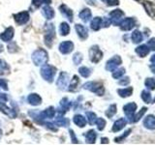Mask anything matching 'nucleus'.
I'll return each instance as SVG.
<instances>
[{
	"label": "nucleus",
	"mask_w": 155,
	"mask_h": 145,
	"mask_svg": "<svg viewBox=\"0 0 155 145\" xmlns=\"http://www.w3.org/2000/svg\"><path fill=\"white\" fill-rule=\"evenodd\" d=\"M32 60L36 66H41V65L47 64V62L48 60L47 51L45 50H43V48L35 50L32 54Z\"/></svg>",
	"instance_id": "nucleus-1"
},
{
	"label": "nucleus",
	"mask_w": 155,
	"mask_h": 145,
	"mask_svg": "<svg viewBox=\"0 0 155 145\" xmlns=\"http://www.w3.org/2000/svg\"><path fill=\"white\" fill-rule=\"evenodd\" d=\"M82 87L86 90L93 92V93H95L98 96H103L105 94L104 85L98 81H88V82H86V83H84Z\"/></svg>",
	"instance_id": "nucleus-2"
},
{
	"label": "nucleus",
	"mask_w": 155,
	"mask_h": 145,
	"mask_svg": "<svg viewBox=\"0 0 155 145\" xmlns=\"http://www.w3.org/2000/svg\"><path fill=\"white\" fill-rule=\"evenodd\" d=\"M55 72H56V69L51 65L45 64V65H43L42 69H41V76L43 79L48 82L53 81Z\"/></svg>",
	"instance_id": "nucleus-3"
},
{
	"label": "nucleus",
	"mask_w": 155,
	"mask_h": 145,
	"mask_svg": "<svg viewBox=\"0 0 155 145\" xmlns=\"http://www.w3.org/2000/svg\"><path fill=\"white\" fill-rule=\"evenodd\" d=\"M45 35H44V38H45V43L46 45L51 47L52 46V42L53 39L55 37V32H54V26H53L52 23H48L46 27H45Z\"/></svg>",
	"instance_id": "nucleus-4"
},
{
	"label": "nucleus",
	"mask_w": 155,
	"mask_h": 145,
	"mask_svg": "<svg viewBox=\"0 0 155 145\" xmlns=\"http://www.w3.org/2000/svg\"><path fill=\"white\" fill-rule=\"evenodd\" d=\"M103 58V52L99 48L98 46H92L89 48V59L92 63L97 64Z\"/></svg>",
	"instance_id": "nucleus-5"
},
{
	"label": "nucleus",
	"mask_w": 155,
	"mask_h": 145,
	"mask_svg": "<svg viewBox=\"0 0 155 145\" xmlns=\"http://www.w3.org/2000/svg\"><path fill=\"white\" fill-rule=\"evenodd\" d=\"M136 110H137V105L134 102L128 103L123 106V112L125 113L126 117L129 120V122H133V118L135 116Z\"/></svg>",
	"instance_id": "nucleus-6"
},
{
	"label": "nucleus",
	"mask_w": 155,
	"mask_h": 145,
	"mask_svg": "<svg viewBox=\"0 0 155 145\" xmlns=\"http://www.w3.org/2000/svg\"><path fill=\"white\" fill-rule=\"evenodd\" d=\"M121 63H122L121 57L119 55H114L106 63V70L109 72H114L115 69H117V68L121 65Z\"/></svg>",
	"instance_id": "nucleus-7"
},
{
	"label": "nucleus",
	"mask_w": 155,
	"mask_h": 145,
	"mask_svg": "<svg viewBox=\"0 0 155 145\" xmlns=\"http://www.w3.org/2000/svg\"><path fill=\"white\" fill-rule=\"evenodd\" d=\"M124 17V12L120 9H115L114 11L110 13V22L114 24V25H119V23L123 19Z\"/></svg>",
	"instance_id": "nucleus-8"
},
{
	"label": "nucleus",
	"mask_w": 155,
	"mask_h": 145,
	"mask_svg": "<svg viewBox=\"0 0 155 145\" xmlns=\"http://www.w3.org/2000/svg\"><path fill=\"white\" fill-rule=\"evenodd\" d=\"M120 29L123 31H130L132 28L136 26V18H123L119 23Z\"/></svg>",
	"instance_id": "nucleus-9"
},
{
	"label": "nucleus",
	"mask_w": 155,
	"mask_h": 145,
	"mask_svg": "<svg viewBox=\"0 0 155 145\" xmlns=\"http://www.w3.org/2000/svg\"><path fill=\"white\" fill-rule=\"evenodd\" d=\"M68 82H69V75L65 72H61L59 76H58V79H57V82H56L58 88L61 90H66Z\"/></svg>",
	"instance_id": "nucleus-10"
},
{
	"label": "nucleus",
	"mask_w": 155,
	"mask_h": 145,
	"mask_svg": "<svg viewBox=\"0 0 155 145\" xmlns=\"http://www.w3.org/2000/svg\"><path fill=\"white\" fill-rule=\"evenodd\" d=\"M14 18L18 24H19V25H23V24H25L29 21V13L26 11L18 13L16 14H14Z\"/></svg>",
	"instance_id": "nucleus-11"
},
{
	"label": "nucleus",
	"mask_w": 155,
	"mask_h": 145,
	"mask_svg": "<svg viewBox=\"0 0 155 145\" xmlns=\"http://www.w3.org/2000/svg\"><path fill=\"white\" fill-rule=\"evenodd\" d=\"M74 43L71 41H65L62 42L59 45V51L63 54H69L70 52L73 51L74 50Z\"/></svg>",
	"instance_id": "nucleus-12"
},
{
	"label": "nucleus",
	"mask_w": 155,
	"mask_h": 145,
	"mask_svg": "<svg viewBox=\"0 0 155 145\" xmlns=\"http://www.w3.org/2000/svg\"><path fill=\"white\" fill-rule=\"evenodd\" d=\"M0 110H1L2 113L8 115L9 117H11V118H16V116H17L16 111L8 108L7 105L5 104V102H0Z\"/></svg>",
	"instance_id": "nucleus-13"
},
{
	"label": "nucleus",
	"mask_w": 155,
	"mask_h": 145,
	"mask_svg": "<svg viewBox=\"0 0 155 145\" xmlns=\"http://www.w3.org/2000/svg\"><path fill=\"white\" fill-rule=\"evenodd\" d=\"M143 8L145 10V12L147 13V14L150 18H155V4L151 1H144L143 3Z\"/></svg>",
	"instance_id": "nucleus-14"
},
{
	"label": "nucleus",
	"mask_w": 155,
	"mask_h": 145,
	"mask_svg": "<svg viewBox=\"0 0 155 145\" xmlns=\"http://www.w3.org/2000/svg\"><path fill=\"white\" fill-rule=\"evenodd\" d=\"M75 29L80 39H81V40L87 39V37H88V32H87V29L84 25H81V24H76Z\"/></svg>",
	"instance_id": "nucleus-15"
},
{
	"label": "nucleus",
	"mask_w": 155,
	"mask_h": 145,
	"mask_svg": "<svg viewBox=\"0 0 155 145\" xmlns=\"http://www.w3.org/2000/svg\"><path fill=\"white\" fill-rule=\"evenodd\" d=\"M126 124H127V120H126L125 118H119L114 123V126H113V129H111V130H113L114 133H117V132H119V130H121L125 127Z\"/></svg>",
	"instance_id": "nucleus-16"
},
{
	"label": "nucleus",
	"mask_w": 155,
	"mask_h": 145,
	"mask_svg": "<svg viewBox=\"0 0 155 145\" xmlns=\"http://www.w3.org/2000/svg\"><path fill=\"white\" fill-rule=\"evenodd\" d=\"M143 126L148 130H155V116L152 114L147 115L143 120Z\"/></svg>",
	"instance_id": "nucleus-17"
},
{
	"label": "nucleus",
	"mask_w": 155,
	"mask_h": 145,
	"mask_svg": "<svg viewBox=\"0 0 155 145\" xmlns=\"http://www.w3.org/2000/svg\"><path fill=\"white\" fill-rule=\"evenodd\" d=\"M14 32H15V30H14L13 27H8L6 30H5L1 34V35H0V38H1V40L3 42L8 43V42H10L13 39V37H14Z\"/></svg>",
	"instance_id": "nucleus-18"
},
{
	"label": "nucleus",
	"mask_w": 155,
	"mask_h": 145,
	"mask_svg": "<svg viewBox=\"0 0 155 145\" xmlns=\"http://www.w3.org/2000/svg\"><path fill=\"white\" fill-rule=\"evenodd\" d=\"M27 102L31 105H40L42 103V98L38 94L32 93L27 97Z\"/></svg>",
	"instance_id": "nucleus-19"
},
{
	"label": "nucleus",
	"mask_w": 155,
	"mask_h": 145,
	"mask_svg": "<svg viewBox=\"0 0 155 145\" xmlns=\"http://www.w3.org/2000/svg\"><path fill=\"white\" fill-rule=\"evenodd\" d=\"M136 53L140 56V57H145V56H147V54L149 53L150 50H149V47L147 46V45H140L139 47H136V50H135Z\"/></svg>",
	"instance_id": "nucleus-20"
},
{
	"label": "nucleus",
	"mask_w": 155,
	"mask_h": 145,
	"mask_svg": "<svg viewBox=\"0 0 155 145\" xmlns=\"http://www.w3.org/2000/svg\"><path fill=\"white\" fill-rule=\"evenodd\" d=\"M59 10H60V12H61V14H63V16L66 17L68 19H69L70 22L73 21V11L69 7H67L66 5L62 4L61 6L59 7Z\"/></svg>",
	"instance_id": "nucleus-21"
},
{
	"label": "nucleus",
	"mask_w": 155,
	"mask_h": 145,
	"mask_svg": "<svg viewBox=\"0 0 155 145\" xmlns=\"http://www.w3.org/2000/svg\"><path fill=\"white\" fill-rule=\"evenodd\" d=\"M70 106H71V103H69V101H68L67 98L62 99L60 102V106L58 108V112L60 114H64L65 112H67V111L69 110Z\"/></svg>",
	"instance_id": "nucleus-22"
},
{
	"label": "nucleus",
	"mask_w": 155,
	"mask_h": 145,
	"mask_svg": "<svg viewBox=\"0 0 155 145\" xmlns=\"http://www.w3.org/2000/svg\"><path fill=\"white\" fill-rule=\"evenodd\" d=\"M131 40H132V42L134 44H140V43H142L143 40V33L140 32V30H138V29H136V30H134L132 32V34H131Z\"/></svg>",
	"instance_id": "nucleus-23"
},
{
	"label": "nucleus",
	"mask_w": 155,
	"mask_h": 145,
	"mask_svg": "<svg viewBox=\"0 0 155 145\" xmlns=\"http://www.w3.org/2000/svg\"><path fill=\"white\" fill-rule=\"evenodd\" d=\"M84 137H85V141L86 143L89 144H94L96 141V137H97V134L94 130H89L88 132L84 134Z\"/></svg>",
	"instance_id": "nucleus-24"
},
{
	"label": "nucleus",
	"mask_w": 155,
	"mask_h": 145,
	"mask_svg": "<svg viewBox=\"0 0 155 145\" xmlns=\"http://www.w3.org/2000/svg\"><path fill=\"white\" fill-rule=\"evenodd\" d=\"M102 21H103V18L100 17H95L90 22V28L93 31H98L100 30V28L102 27Z\"/></svg>",
	"instance_id": "nucleus-25"
},
{
	"label": "nucleus",
	"mask_w": 155,
	"mask_h": 145,
	"mask_svg": "<svg viewBox=\"0 0 155 145\" xmlns=\"http://www.w3.org/2000/svg\"><path fill=\"white\" fill-rule=\"evenodd\" d=\"M42 14L47 19H51L54 17V11H53V9L48 6V5H45V6L43 7Z\"/></svg>",
	"instance_id": "nucleus-26"
},
{
	"label": "nucleus",
	"mask_w": 155,
	"mask_h": 145,
	"mask_svg": "<svg viewBox=\"0 0 155 145\" xmlns=\"http://www.w3.org/2000/svg\"><path fill=\"white\" fill-rule=\"evenodd\" d=\"M91 16H92L91 11H90L89 9H87V8L81 10V11L80 12V14H79L80 18L84 22H88L90 19H91Z\"/></svg>",
	"instance_id": "nucleus-27"
},
{
	"label": "nucleus",
	"mask_w": 155,
	"mask_h": 145,
	"mask_svg": "<svg viewBox=\"0 0 155 145\" xmlns=\"http://www.w3.org/2000/svg\"><path fill=\"white\" fill-rule=\"evenodd\" d=\"M73 121H74V123L78 126V127L80 128H84L85 127V125L87 123V120L86 118H84V116L81 115V114H77L74 116V119H73Z\"/></svg>",
	"instance_id": "nucleus-28"
},
{
	"label": "nucleus",
	"mask_w": 155,
	"mask_h": 145,
	"mask_svg": "<svg viewBox=\"0 0 155 145\" xmlns=\"http://www.w3.org/2000/svg\"><path fill=\"white\" fill-rule=\"evenodd\" d=\"M117 93L121 98H128L133 94V87H126V88L118 89Z\"/></svg>",
	"instance_id": "nucleus-29"
},
{
	"label": "nucleus",
	"mask_w": 155,
	"mask_h": 145,
	"mask_svg": "<svg viewBox=\"0 0 155 145\" xmlns=\"http://www.w3.org/2000/svg\"><path fill=\"white\" fill-rule=\"evenodd\" d=\"M59 33L61 36H67L70 33V26L67 22H62L59 26Z\"/></svg>",
	"instance_id": "nucleus-30"
},
{
	"label": "nucleus",
	"mask_w": 155,
	"mask_h": 145,
	"mask_svg": "<svg viewBox=\"0 0 155 145\" xmlns=\"http://www.w3.org/2000/svg\"><path fill=\"white\" fill-rule=\"evenodd\" d=\"M116 111H117V106H116V105H110L109 106V108L106 110V116L108 118H111L114 117V116L115 115Z\"/></svg>",
	"instance_id": "nucleus-31"
},
{
	"label": "nucleus",
	"mask_w": 155,
	"mask_h": 145,
	"mask_svg": "<svg viewBox=\"0 0 155 145\" xmlns=\"http://www.w3.org/2000/svg\"><path fill=\"white\" fill-rule=\"evenodd\" d=\"M79 83H80V79L77 76H74L70 81L69 91H75L78 88V86H79Z\"/></svg>",
	"instance_id": "nucleus-32"
},
{
	"label": "nucleus",
	"mask_w": 155,
	"mask_h": 145,
	"mask_svg": "<svg viewBox=\"0 0 155 145\" xmlns=\"http://www.w3.org/2000/svg\"><path fill=\"white\" fill-rule=\"evenodd\" d=\"M142 100L144 102L145 104H150L152 101V98H151V94H150V92L147 91V90H143L142 91Z\"/></svg>",
	"instance_id": "nucleus-33"
},
{
	"label": "nucleus",
	"mask_w": 155,
	"mask_h": 145,
	"mask_svg": "<svg viewBox=\"0 0 155 145\" xmlns=\"http://www.w3.org/2000/svg\"><path fill=\"white\" fill-rule=\"evenodd\" d=\"M54 123L57 126H60V127H66V126H69V120L64 117H61V116H58V117L55 119Z\"/></svg>",
	"instance_id": "nucleus-34"
},
{
	"label": "nucleus",
	"mask_w": 155,
	"mask_h": 145,
	"mask_svg": "<svg viewBox=\"0 0 155 145\" xmlns=\"http://www.w3.org/2000/svg\"><path fill=\"white\" fill-rule=\"evenodd\" d=\"M144 84L147 86V88L149 90H155V79L152 77H147L144 81Z\"/></svg>",
	"instance_id": "nucleus-35"
},
{
	"label": "nucleus",
	"mask_w": 155,
	"mask_h": 145,
	"mask_svg": "<svg viewBox=\"0 0 155 145\" xmlns=\"http://www.w3.org/2000/svg\"><path fill=\"white\" fill-rule=\"evenodd\" d=\"M51 3V0H32V5L34 7L39 8L42 5H48Z\"/></svg>",
	"instance_id": "nucleus-36"
},
{
	"label": "nucleus",
	"mask_w": 155,
	"mask_h": 145,
	"mask_svg": "<svg viewBox=\"0 0 155 145\" xmlns=\"http://www.w3.org/2000/svg\"><path fill=\"white\" fill-rule=\"evenodd\" d=\"M79 72H80V75L82 76V77H88L90 75H91V71L90 69H88L87 67L84 66V67H81L80 69H79Z\"/></svg>",
	"instance_id": "nucleus-37"
},
{
	"label": "nucleus",
	"mask_w": 155,
	"mask_h": 145,
	"mask_svg": "<svg viewBox=\"0 0 155 145\" xmlns=\"http://www.w3.org/2000/svg\"><path fill=\"white\" fill-rule=\"evenodd\" d=\"M124 74H125V69H124V68H119V69H115L113 72V77H114V79H118Z\"/></svg>",
	"instance_id": "nucleus-38"
},
{
	"label": "nucleus",
	"mask_w": 155,
	"mask_h": 145,
	"mask_svg": "<svg viewBox=\"0 0 155 145\" xmlns=\"http://www.w3.org/2000/svg\"><path fill=\"white\" fill-rule=\"evenodd\" d=\"M86 117H87V121L90 125H93L96 122L97 116L94 112H91V111H87L86 112Z\"/></svg>",
	"instance_id": "nucleus-39"
},
{
	"label": "nucleus",
	"mask_w": 155,
	"mask_h": 145,
	"mask_svg": "<svg viewBox=\"0 0 155 145\" xmlns=\"http://www.w3.org/2000/svg\"><path fill=\"white\" fill-rule=\"evenodd\" d=\"M95 124L97 125V129H98L99 130H103L106 127V120L104 118H97L96 119V122Z\"/></svg>",
	"instance_id": "nucleus-40"
},
{
	"label": "nucleus",
	"mask_w": 155,
	"mask_h": 145,
	"mask_svg": "<svg viewBox=\"0 0 155 145\" xmlns=\"http://www.w3.org/2000/svg\"><path fill=\"white\" fill-rule=\"evenodd\" d=\"M10 68L8 66V64L4 60L0 59V75H4L6 72H9Z\"/></svg>",
	"instance_id": "nucleus-41"
},
{
	"label": "nucleus",
	"mask_w": 155,
	"mask_h": 145,
	"mask_svg": "<svg viewBox=\"0 0 155 145\" xmlns=\"http://www.w3.org/2000/svg\"><path fill=\"white\" fill-rule=\"evenodd\" d=\"M147 108H143L142 109H140L139 112L136 114L135 116H134V118H133V122H138V121L140 120V119H142V117L143 116V114L147 112Z\"/></svg>",
	"instance_id": "nucleus-42"
},
{
	"label": "nucleus",
	"mask_w": 155,
	"mask_h": 145,
	"mask_svg": "<svg viewBox=\"0 0 155 145\" xmlns=\"http://www.w3.org/2000/svg\"><path fill=\"white\" fill-rule=\"evenodd\" d=\"M82 59H84V57H82V54L81 52H76L74 56H73V61H74L75 65H80Z\"/></svg>",
	"instance_id": "nucleus-43"
},
{
	"label": "nucleus",
	"mask_w": 155,
	"mask_h": 145,
	"mask_svg": "<svg viewBox=\"0 0 155 145\" xmlns=\"http://www.w3.org/2000/svg\"><path fill=\"white\" fill-rule=\"evenodd\" d=\"M131 132H132V130H131V129H128L122 135H120V137H115L114 141H115V142H117V143H119V142H121V141H123V139H125L126 137H127L128 135L130 134Z\"/></svg>",
	"instance_id": "nucleus-44"
},
{
	"label": "nucleus",
	"mask_w": 155,
	"mask_h": 145,
	"mask_svg": "<svg viewBox=\"0 0 155 145\" xmlns=\"http://www.w3.org/2000/svg\"><path fill=\"white\" fill-rule=\"evenodd\" d=\"M147 46L149 47L150 50L155 51V38L149 39V40L147 41Z\"/></svg>",
	"instance_id": "nucleus-45"
},
{
	"label": "nucleus",
	"mask_w": 155,
	"mask_h": 145,
	"mask_svg": "<svg viewBox=\"0 0 155 145\" xmlns=\"http://www.w3.org/2000/svg\"><path fill=\"white\" fill-rule=\"evenodd\" d=\"M130 83V79L128 76H125V77H123V79H121L119 81H118V84L119 85H123V86H125V85H128Z\"/></svg>",
	"instance_id": "nucleus-46"
},
{
	"label": "nucleus",
	"mask_w": 155,
	"mask_h": 145,
	"mask_svg": "<svg viewBox=\"0 0 155 145\" xmlns=\"http://www.w3.org/2000/svg\"><path fill=\"white\" fill-rule=\"evenodd\" d=\"M108 6H116L119 4V0H105L104 1Z\"/></svg>",
	"instance_id": "nucleus-47"
},
{
	"label": "nucleus",
	"mask_w": 155,
	"mask_h": 145,
	"mask_svg": "<svg viewBox=\"0 0 155 145\" xmlns=\"http://www.w3.org/2000/svg\"><path fill=\"white\" fill-rule=\"evenodd\" d=\"M0 88H2L4 90H8V85H7V82L5 81V79H0Z\"/></svg>",
	"instance_id": "nucleus-48"
},
{
	"label": "nucleus",
	"mask_w": 155,
	"mask_h": 145,
	"mask_svg": "<svg viewBox=\"0 0 155 145\" xmlns=\"http://www.w3.org/2000/svg\"><path fill=\"white\" fill-rule=\"evenodd\" d=\"M70 134H71V137H72V141H73V143H79L78 139L76 138V135L74 134V132H73L72 130H70Z\"/></svg>",
	"instance_id": "nucleus-49"
},
{
	"label": "nucleus",
	"mask_w": 155,
	"mask_h": 145,
	"mask_svg": "<svg viewBox=\"0 0 155 145\" xmlns=\"http://www.w3.org/2000/svg\"><path fill=\"white\" fill-rule=\"evenodd\" d=\"M0 101H3V102H7L8 101V97L6 94H2L0 93Z\"/></svg>",
	"instance_id": "nucleus-50"
},
{
	"label": "nucleus",
	"mask_w": 155,
	"mask_h": 145,
	"mask_svg": "<svg viewBox=\"0 0 155 145\" xmlns=\"http://www.w3.org/2000/svg\"><path fill=\"white\" fill-rule=\"evenodd\" d=\"M101 143H109V138H107V137H103V138H101Z\"/></svg>",
	"instance_id": "nucleus-51"
},
{
	"label": "nucleus",
	"mask_w": 155,
	"mask_h": 145,
	"mask_svg": "<svg viewBox=\"0 0 155 145\" xmlns=\"http://www.w3.org/2000/svg\"><path fill=\"white\" fill-rule=\"evenodd\" d=\"M149 69L153 72V74H155V64H153V63H152V64L149 66Z\"/></svg>",
	"instance_id": "nucleus-52"
},
{
	"label": "nucleus",
	"mask_w": 155,
	"mask_h": 145,
	"mask_svg": "<svg viewBox=\"0 0 155 145\" xmlns=\"http://www.w3.org/2000/svg\"><path fill=\"white\" fill-rule=\"evenodd\" d=\"M150 62L153 63V64H155V54H153L151 57H150Z\"/></svg>",
	"instance_id": "nucleus-53"
},
{
	"label": "nucleus",
	"mask_w": 155,
	"mask_h": 145,
	"mask_svg": "<svg viewBox=\"0 0 155 145\" xmlns=\"http://www.w3.org/2000/svg\"><path fill=\"white\" fill-rule=\"evenodd\" d=\"M3 50V47L1 46V45H0V52H1Z\"/></svg>",
	"instance_id": "nucleus-54"
},
{
	"label": "nucleus",
	"mask_w": 155,
	"mask_h": 145,
	"mask_svg": "<svg viewBox=\"0 0 155 145\" xmlns=\"http://www.w3.org/2000/svg\"><path fill=\"white\" fill-rule=\"evenodd\" d=\"M1 137H2V130H0V138H1Z\"/></svg>",
	"instance_id": "nucleus-55"
},
{
	"label": "nucleus",
	"mask_w": 155,
	"mask_h": 145,
	"mask_svg": "<svg viewBox=\"0 0 155 145\" xmlns=\"http://www.w3.org/2000/svg\"><path fill=\"white\" fill-rule=\"evenodd\" d=\"M153 103H155V98L153 99Z\"/></svg>",
	"instance_id": "nucleus-56"
},
{
	"label": "nucleus",
	"mask_w": 155,
	"mask_h": 145,
	"mask_svg": "<svg viewBox=\"0 0 155 145\" xmlns=\"http://www.w3.org/2000/svg\"><path fill=\"white\" fill-rule=\"evenodd\" d=\"M136 1H140V0H136Z\"/></svg>",
	"instance_id": "nucleus-57"
}]
</instances>
